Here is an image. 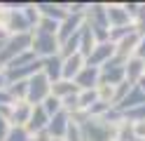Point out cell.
<instances>
[{
	"label": "cell",
	"mask_w": 145,
	"mask_h": 141,
	"mask_svg": "<svg viewBox=\"0 0 145 141\" xmlns=\"http://www.w3.org/2000/svg\"><path fill=\"white\" fill-rule=\"evenodd\" d=\"M131 129H133L136 141H145V120H140V122H131Z\"/></svg>",
	"instance_id": "d4e9b609"
},
{
	"label": "cell",
	"mask_w": 145,
	"mask_h": 141,
	"mask_svg": "<svg viewBox=\"0 0 145 141\" xmlns=\"http://www.w3.org/2000/svg\"><path fill=\"white\" fill-rule=\"evenodd\" d=\"M63 141H82V127H80V122L75 118H70V125L66 129V136Z\"/></svg>",
	"instance_id": "ac0fdd59"
},
{
	"label": "cell",
	"mask_w": 145,
	"mask_h": 141,
	"mask_svg": "<svg viewBox=\"0 0 145 141\" xmlns=\"http://www.w3.org/2000/svg\"><path fill=\"white\" fill-rule=\"evenodd\" d=\"M31 113H33V106L28 101H14L10 108V122L14 127H26L31 120Z\"/></svg>",
	"instance_id": "30bf717a"
},
{
	"label": "cell",
	"mask_w": 145,
	"mask_h": 141,
	"mask_svg": "<svg viewBox=\"0 0 145 141\" xmlns=\"http://www.w3.org/2000/svg\"><path fill=\"white\" fill-rule=\"evenodd\" d=\"M7 132H10V127H7V120L0 115V141H5V139H7Z\"/></svg>",
	"instance_id": "f1b7e54d"
},
{
	"label": "cell",
	"mask_w": 145,
	"mask_h": 141,
	"mask_svg": "<svg viewBox=\"0 0 145 141\" xmlns=\"http://www.w3.org/2000/svg\"><path fill=\"white\" fill-rule=\"evenodd\" d=\"M136 56H138L140 61H145V35H140V40H138V47H136Z\"/></svg>",
	"instance_id": "83f0119b"
},
{
	"label": "cell",
	"mask_w": 145,
	"mask_h": 141,
	"mask_svg": "<svg viewBox=\"0 0 145 141\" xmlns=\"http://www.w3.org/2000/svg\"><path fill=\"white\" fill-rule=\"evenodd\" d=\"M75 85L80 92L84 89H96L98 85H101V68H94V66H84L82 73L75 78Z\"/></svg>",
	"instance_id": "ba28073f"
},
{
	"label": "cell",
	"mask_w": 145,
	"mask_h": 141,
	"mask_svg": "<svg viewBox=\"0 0 145 141\" xmlns=\"http://www.w3.org/2000/svg\"><path fill=\"white\" fill-rule=\"evenodd\" d=\"M138 106H145V94H143V89L138 87V85H133L131 92L124 97V101L117 108H120L122 113H126V111H133V108H138Z\"/></svg>",
	"instance_id": "5bb4252c"
},
{
	"label": "cell",
	"mask_w": 145,
	"mask_h": 141,
	"mask_svg": "<svg viewBox=\"0 0 145 141\" xmlns=\"http://www.w3.org/2000/svg\"><path fill=\"white\" fill-rule=\"evenodd\" d=\"M124 120L126 122H140V120H145V106H138L133 111H126L124 113Z\"/></svg>",
	"instance_id": "cb8c5ba5"
},
{
	"label": "cell",
	"mask_w": 145,
	"mask_h": 141,
	"mask_svg": "<svg viewBox=\"0 0 145 141\" xmlns=\"http://www.w3.org/2000/svg\"><path fill=\"white\" fill-rule=\"evenodd\" d=\"M72 118L82 127V141H115L117 127L108 125L103 120H96V118H84L82 113H77Z\"/></svg>",
	"instance_id": "6da1fadb"
},
{
	"label": "cell",
	"mask_w": 145,
	"mask_h": 141,
	"mask_svg": "<svg viewBox=\"0 0 145 141\" xmlns=\"http://www.w3.org/2000/svg\"><path fill=\"white\" fill-rule=\"evenodd\" d=\"M133 28L138 35H145V3H140V9H138V17L133 19Z\"/></svg>",
	"instance_id": "603a6c76"
},
{
	"label": "cell",
	"mask_w": 145,
	"mask_h": 141,
	"mask_svg": "<svg viewBox=\"0 0 145 141\" xmlns=\"http://www.w3.org/2000/svg\"><path fill=\"white\" fill-rule=\"evenodd\" d=\"M5 141H31V134L26 127H12L7 132V139Z\"/></svg>",
	"instance_id": "7402d4cb"
},
{
	"label": "cell",
	"mask_w": 145,
	"mask_h": 141,
	"mask_svg": "<svg viewBox=\"0 0 145 141\" xmlns=\"http://www.w3.org/2000/svg\"><path fill=\"white\" fill-rule=\"evenodd\" d=\"M105 14H108V24H110V28H122V26H133L131 17L126 14L124 9V3H110L105 5Z\"/></svg>",
	"instance_id": "52a82bcc"
},
{
	"label": "cell",
	"mask_w": 145,
	"mask_h": 141,
	"mask_svg": "<svg viewBox=\"0 0 145 141\" xmlns=\"http://www.w3.org/2000/svg\"><path fill=\"white\" fill-rule=\"evenodd\" d=\"M12 103H14L12 94L7 92V89H0V106H3V108H7V106H12Z\"/></svg>",
	"instance_id": "4316f807"
},
{
	"label": "cell",
	"mask_w": 145,
	"mask_h": 141,
	"mask_svg": "<svg viewBox=\"0 0 145 141\" xmlns=\"http://www.w3.org/2000/svg\"><path fill=\"white\" fill-rule=\"evenodd\" d=\"M49 125V115L44 113L42 106H33V113H31V120L28 125H26V129H28V134H38V132H44Z\"/></svg>",
	"instance_id": "4fadbf2b"
},
{
	"label": "cell",
	"mask_w": 145,
	"mask_h": 141,
	"mask_svg": "<svg viewBox=\"0 0 145 141\" xmlns=\"http://www.w3.org/2000/svg\"><path fill=\"white\" fill-rule=\"evenodd\" d=\"M42 73L52 85L59 82L63 78V59L56 54V56H49V59H42Z\"/></svg>",
	"instance_id": "7c38bea8"
},
{
	"label": "cell",
	"mask_w": 145,
	"mask_h": 141,
	"mask_svg": "<svg viewBox=\"0 0 145 141\" xmlns=\"http://www.w3.org/2000/svg\"><path fill=\"white\" fill-rule=\"evenodd\" d=\"M124 80H126L124 64L115 61V56H112L105 66H101V85H112V87H117V85L124 82Z\"/></svg>",
	"instance_id": "277c9868"
},
{
	"label": "cell",
	"mask_w": 145,
	"mask_h": 141,
	"mask_svg": "<svg viewBox=\"0 0 145 141\" xmlns=\"http://www.w3.org/2000/svg\"><path fill=\"white\" fill-rule=\"evenodd\" d=\"M68 125H70V115H68L66 111H61V113H56L54 118H49L47 132H49V136H52V139H59V141H63Z\"/></svg>",
	"instance_id": "8fae6325"
},
{
	"label": "cell",
	"mask_w": 145,
	"mask_h": 141,
	"mask_svg": "<svg viewBox=\"0 0 145 141\" xmlns=\"http://www.w3.org/2000/svg\"><path fill=\"white\" fill-rule=\"evenodd\" d=\"M136 85H138V87H140V89H143V94H145V75H143V78H140V80H138V82H136Z\"/></svg>",
	"instance_id": "f546056e"
},
{
	"label": "cell",
	"mask_w": 145,
	"mask_h": 141,
	"mask_svg": "<svg viewBox=\"0 0 145 141\" xmlns=\"http://www.w3.org/2000/svg\"><path fill=\"white\" fill-rule=\"evenodd\" d=\"M77 101H80V113H87L89 108L98 101V94L96 89H84V92H77Z\"/></svg>",
	"instance_id": "e0dca14e"
},
{
	"label": "cell",
	"mask_w": 145,
	"mask_h": 141,
	"mask_svg": "<svg viewBox=\"0 0 145 141\" xmlns=\"http://www.w3.org/2000/svg\"><path fill=\"white\" fill-rule=\"evenodd\" d=\"M124 9H126V14L131 17V21L136 17H138V9H140V3H124Z\"/></svg>",
	"instance_id": "484cf974"
},
{
	"label": "cell",
	"mask_w": 145,
	"mask_h": 141,
	"mask_svg": "<svg viewBox=\"0 0 145 141\" xmlns=\"http://www.w3.org/2000/svg\"><path fill=\"white\" fill-rule=\"evenodd\" d=\"M115 56V42H98L94 47V52L87 56V66H94V68H101V66H105L108 61H110Z\"/></svg>",
	"instance_id": "8992f818"
},
{
	"label": "cell",
	"mask_w": 145,
	"mask_h": 141,
	"mask_svg": "<svg viewBox=\"0 0 145 141\" xmlns=\"http://www.w3.org/2000/svg\"><path fill=\"white\" fill-rule=\"evenodd\" d=\"M49 94H52V82L44 78L42 71L28 80V97H26V101H28L31 106H40Z\"/></svg>",
	"instance_id": "3957f363"
},
{
	"label": "cell",
	"mask_w": 145,
	"mask_h": 141,
	"mask_svg": "<svg viewBox=\"0 0 145 141\" xmlns=\"http://www.w3.org/2000/svg\"><path fill=\"white\" fill-rule=\"evenodd\" d=\"M84 66H87V59H84L80 52L66 56V59H63V78H61V80H70V82H75V78L82 73Z\"/></svg>",
	"instance_id": "9c48e42d"
},
{
	"label": "cell",
	"mask_w": 145,
	"mask_h": 141,
	"mask_svg": "<svg viewBox=\"0 0 145 141\" xmlns=\"http://www.w3.org/2000/svg\"><path fill=\"white\" fill-rule=\"evenodd\" d=\"M96 94H98V101L112 106V99H115V87H112V85H98V87H96Z\"/></svg>",
	"instance_id": "d6986e66"
},
{
	"label": "cell",
	"mask_w": 145,
	"mask_h": 141,
	"mask_svg": "<svg viewBox=\"0 0 145 141\" xmlns=\"http://www.w3.org/2000/svg\"><path fill=\"white\" fill-rule=\"evenodd\" d=\"M77 85L75 82H70V80H59V82H54L52 85V97H56V99H66L70 97V94H77Z\"/></svg>",
	"instance_id": "2e32d148"
},
{
	"label": "cell",
	"mask_w": 145,
	"mask_h": 141,
	"mask_svg": "<svg viewBox=\"0 0 145 141\" xmlns=\"http://www.w3.org/2000/svg\"><path fill=\"white\" fill-rule=\"evenodd\" d=\"M115 141H136L133 136V129H131V122H122L120 127H117V134H115Z\"/></svg>",
	"instance_id": "ffe728a7"
},
{
	"label": "cell",
	"mask_w": 145,
	"mask_h": 141,
	"mask_svg": "<svg viewBox=\"0 0 145 141\" xmlns=\"http://www.w3.org/2000/svg\"><path fill=\"white\" fill-rule=\"evenodd\" d=\"M131 87H133V85H131L129 80H124V82H120V85H117V87H115V99H112V106H120V103L124 101V97L131 92Z\"/></svg>",
	"instance_id": "44dd1931"
},
{
	"label": "cell",
	"mask_w": 145,
	"mask_h": 141,
	"mask_svg": "<svg viewBox=\"0 0 145 141\" xmlns=\"http://www.w3.org/2000/svg\"><path fill=\"white\" fill-rule=\"evenodd\" d=\"M124 75H126V80L131 85H136L145 75V61H140L138 56H131V59L124 64Z\"/></svg>",
	"instance_id": "9a60e30c"
},
{
	"label": "cell",
	"mask_w": 145,
	"mask_h": 141,
	"mask_svg": "<svg viewBox=\"0 0 145 141\" xmlns=\"http://www.w3.org/2000/svg\"><path fill=\"white\" fill-rule=\"evenodd\" d=\"M138 40H140V35L133 31L131 35H126L124 40L117 42V45H115V61L126 64L131 56H136V47H138Z\"/></svg>",
	"instance_id": "5b68a950"
},
{
	"label": "cell",
	"mask_w": 145,
	"mask_h": 141,
	"mask_svg": "<svg viewBox=\"0 0 145 141\" xmlns=\"http://www.w3.org/2000/svg\"><path fill=\"white\" fill-rule=\"evenodd\" d=\"M31 50L35 52L38 59H49V56H56L61 45L56 40V35H47V33H33V42H31Z\"/></svg>",
	"instance_id": "7a4b0ae2"
}]
</instances>
